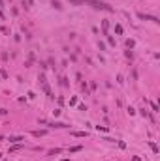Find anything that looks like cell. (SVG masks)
Segmentation results:
<instances>
[{"label": "cell", "instance_id": "6", "mask_svg": "<svg viewBox=\"0 0 160 161\" xmlns=\"http://www.w3.org/2000/svg\"><path fill=\"white\" fill-rule=\"evenodd\" d=\"M102 30H104V36H107V30H109V21L107 19L102 21Z\"/></svg>", "mask_w": 160, "mask_h": 161}, {"label": "cell", "instance_id": "9", "mask_svg": "<svg viewBox=\"0 0 160 161\" xmlns=\"http://www.w3.org/2000/svg\"><path fill=\"white\" fill-rule=\"evenodd\" d=\"M51 6L55 8V10H62V6H60V2H59V0H53V2H51Z\"/></svg>", "mask_w": 160, "mask_h": 161}, {"label": "cell", "instance_id": "11", "mask_svg": "<svg viewBox=\"0 0 160 161\" xmlns=\"http://www.w3.org/2000/svg\"><path fill=\"white\" fill-rule=\"evenodd\" d=\"M68 2H70L72 6H81V4H83V0H68Z\"/></svg>", "mask_w": 160, "mask_h": 161}, {"label": "cell", "instance_id": "20", "mask_svg": "<svg viewBox=\"0 0 160 161\" xmlns=\"http://www.w3.org/2000/svg\"><path fill=\"white\" fill-rule=\"evenodd\" d=\"M98 47H100V51H104V49H106V43L100 41V43H98Z\"/></svg>", "mask_w": 160, "mask_h": 161}, {"label": "cell", "instance_id": "13", "mask_svg": "<svg viewBox=\"0 0 160 161\" xmlns=\"http://www.w3.org/2000/svg\"><path fill=\"white\" fill-rule=\"evenodd\" d=\"M149 146H151V150H153V152H155V154H158V146H156V144H155V142H149Z\"/></svg>", "mask_w": 160, "mask_h": 161}, {"label": "cell", "instance_id": "21", "mask_svg": "<svg viewBox=\"0 0 160 161\" xmlns=\"http://www.w3.org/2000/svg\"><path fill=\"white\" fill-rule=\"evenodd\" d=\"M132 161H141V159H139L138 156H132Z\"/></svg>", "mask_w": 160, "mask_h": 161}, {"label": "cell", "instance_id": "18", "mask_svg": "<svg viewBox=\"0 0 160 161\" xmlns=\"http://www.w3.org/2000/svg\"><path fill=\"white\" fill-rule=\"evenodd\" d=\"M107 43H109L111 47H115V39H113V38H107Z\"/></svg>", "mask_w": 160, "mask_h": 161}, {"label": "cell", "instance_id": "23", "mask_svg": "<svg viewBox=\"0 0 160 161\" xmlns=\"http://www.w3.org/2000/svg\"><path fill=\"white\" fill-rule=\"evenodd\" d=\"M60 161H72V159H60Z\"/></svg>", "mask_w": 160, "mask_h": 161}, {"label": "cell", "instance_id": "19", "mask_svg": "<svg viewBox=\"0 0 160 161\" xmlns=\"http://www.w3.org/2000/svg\"><path fill=\"white\" fill-rule=\"evenodd\" d=\"M96 129H98V131H107V127H104V126H96Z\"/></svg>", "mask_w": 160, "mask_h": 161}, {"label": "cell", "instance_id": "17", "mask_svg": "<svg viewBox=\"0 0 160 161\" xmlns=\"http://www.w3.org/2000/svg\"><path fill=\"white\" fill-rule=\"evenodd\" d=\"M70 105H72V107H74V105H77V98H75V96L70 99Z\"/></svg>", "mask_w": 160, "mask_h": 161}, {"label": "cell", "instance_id": "14", "mask_svg": "<svg viewBox=\"0 0 160 161\" xmlns=\"http://www.w3.org/2000/svg\"><path fill=\"white\" fill-rule=\"evenodd\" d=\"M23 146H21V144H13V146L10 148V152H17V150H21Z\"/></svg>", "mask_w": 160, "mask_h": 161}, {"label": "cell", "instance_id": "2", "mask_svg": "<svg viewBox=\"0 0 160 161\" xmlns=\"http://www.w3.org/2000/svg\"><path fill=\"white\" fill-rule=\"evenodd\" d=\"M38 80H40V84H42V88H43V92L49 96V98H53V92H51V86H49V83H47V79H45V75L43 73H40V77H38Z\"/></svg>", "mask_w": 160, "mask_h": 161}, {"label": "cell", "instance_id": "5", "mask_svg": "<svg viewBox=\"0 0 160 161\" xmlns=\"http://www.w3.org/2000/svg\"><path fill=\"white\" fill-rule=\"evenodd\" d=\"M8 141H10L11 144H19L21 141H25V137H21V135H11V137H10Z\"/></svg>", "mask_w": 160, "mask_h": 161}, {"label": "cell", "instance_id": "10", "mask_svg": "<svg viewBox=\"0 0 160 161\" xmlns=\"http://www.w3.org/2000/svg\"><path fill=\"white\" fill-rule=\"evenodd\" d=\"M60 148H53V150H49V156H57V154H60Z\"/></svg>", "mask_w": 160, "mask_h": 161}, {"label": "cell", "instance_id": "3", "mask_svg": "<svg viewBox=\"0 0 160 161\" xmlns=\"http://www.w3.org/2000/svg\"><path fill=\"white\" fill-rule=\"evenodd\" d=\"M40 124H43V126H49V127H57V129H62V127H68L66 124H62V122H47V120H40Z\"/></svg>", "mask_w": 160, "mask_h": 161}, {"label": "cell", "instance_id": "22", "mask_svg": "<svg viewBox=\"0 0 160 161\" xmlns=\"http://www.w3.org/2000/svg\"><path fill=\"white\" fill-rule=\"evenodd\" d=\"M2 141H4V137H2V135H0V142H2Z\"/></svg>", "mask_w": 160, "mask_h": 161}, {"label": "cell", "instance_id": "4", "mask_svg": "<svg viewBox=\"0 0 160 161\" xmlns=\"http://www.w3.org/2000/svg\"><path fill=\"white\" fill-rule=\"evenodd\" d=\"M138 17H139L141 21H151V23H155V25H158V23H160V19H158V17H155V15H145V13H138Z\"/></svg>", "mask_w": 160, "mask_h": 161}, {"label": "cell", "instance_id": "1", "mask_svg": "<svg viewBox=\"0 0 160 161\" xmlns=\"http://www.w3.org/2000/svg\"><path fill=\"white\" fill-rule=\"evenodd\" d=\"M85 4H89V6H92L94 10H104V11H113V8H111L109 4H106V2H100V0H85Z\"/></svg>", "mask_w": 160, "mask_h": 161}, {"label": "cell", "instance_id": "7", "mask_svg": "<svg viewBox=\"0 0 160 161\" xmlns=\"http://www.w3.org/2000/svg\"><path fill=\"white\" fill-rule=\"evenodd\" d=\"M32 135L34 137H43V135H47V131L45 129H36V131H32Z\"/></svg>", "mask_w": 160, "mask_h": 161}, {"label": "cell", "instance_id": "8", "mask_svg": "<svg viewBox=\"0 0 160 161\" xmlns=\"http://www.w3.org/2000/svg\"><path fill=\"white\" fill-rule=\"evenodd\" d=\"M72 135H74V137H79V139H83V137H87V131H74Z\"/></svg>", "mask_w": 160, "mask_h": 161}, {"label": "cell", "instance_id": "16", "mask_svg": "<svg viewBox=\"0 0 160 161\" xmlns=\"http://www.w3.org/2000/svg\"><path fill=\"white\" fill-rule=\"evenodd\" d=\"M115 32H117V34H123V26L121 25H115Z\"/></svg>", "mask_w": 160, "mask_h": 161}, {"label": "cell", "instance_id": "15", "mask_svg": "<svg viewBox=\"0 0 160 161\" xmlns=\"http://www.w3.org/2000/svg\"><path fill=\"white\" fill-rule=\"evenodd\" d=\"M79 150H83V146H72V148H70L72 154H74V152H79Z\"/></svg>", "mask_w": 160, "mask_h": 161}, {"label": "cell", "instance_id": "12", "mask_svg": "<svg viewBox=\"0 0 160 161\" xmlns=\"http://www.w3.org/2000/svg\"><path fill=\"white\" fill-rule=\"evenodd\" d=\"M134 45H136V41H134V39H126V47H128V49H132Z\"/></svg>", "mask_w": 160, "mask_h": 161}]
</instances>
